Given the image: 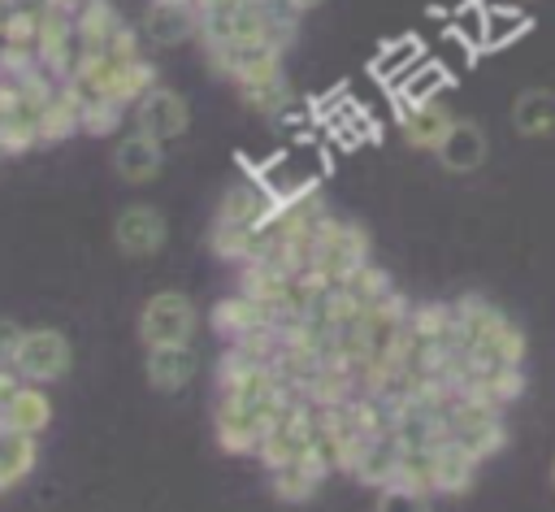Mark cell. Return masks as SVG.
I'll return each mask as SVG.
<instances>
[{
    "label": "cell",
    "instance_id": "cell-1",
    "mask_svg": "<svg viewBox=\"0 0 555 512\" xmlns=\"http://www.w3.org/2000/svg\"><path fill=\"white\" fill-rule=\"evenodd\" d=\"M447 438H455L460 447H468L481 464L494 460L503 447H507V421H503V408H494L490 399L473 395V391H460L455 386V399L447 408Z\"/></svg>",
    "mask_w": 555,
    "mask_h": 512
},
{
    "label": "cell",
    "instance_id": "cell-2",
    "mask_svg": "<svg viewBox=\"0 0 555 512\" xmlns=\"http://www.w3.org/2000/svg\"><path fill=\"white\" fill-rule=\"evenodd\" d=\"M369 230L351 217H338V213H325L317 221V234H312V269L325 273L330 282H343L351 278L360 265H369Z\"/></svg>",
    "mask_w": 555,
    "mask_h": 512
},
{
    "label": "cell",
    "instance_id": "cell-3",
    "mask_svg": "<svg viewBox=\"0 0 555 512\" xmlns=\"http://www.w3.org/2000/svg\"><path fill=\"white\" fill-rule=\"evenodd\" d=\"M195 325H199V308L191 304V295L165 286V291H156V295L143 299L139 321H134V334H139V343L147 351V347L191 343L195 338Z\"/></svg>",
    "mask_w": 555,
    "mask_h": 512
},
{
    "label": "cell",
    "instance_id": "cell-4",
    "mask_svg": "<svg viewBox=\"0 0 555 512\" xmlns=\"http://www.w3.org/2000/svg\"><path fill=\"white\" fill-rule=\"evenodd\" d=\"M26 382L35 386H48V382H61L69 369H74V343L65 330L56 325H26L13 360H9Z\"/></svg>",
    "mask_w": 555,
    "mask_h": 512
},
{
    "label": "cell",
    "instance_id": "cell-5",
    "mask_svg": "<svg viewBox=\"0 0 555 512\" xmlns=\"http://www.w3.org/2000/svg\"><path fill=\"white\" fill-rule=\"evenodd\" d=\"M312 434H317V408H308L304 399H291V404L278 412V421L264 430L256 456H260L264 469H282V464L299 460V456L312 447Z\"/></svg>",
    "mask_w": 555,
    "mask_h": 512
},
{
    "label": "cell",
    "instance_id": "cell-6",
    "mask_svg": "<svg viewBox=\"0 0 555 512\" xmlns=\"http://www.w3.org/2000/svg\"><path fill=\"white\" fill-rule=\"evenodd\" d=\"M269 425H273V421H269L260 408L243 404V399L217 395V404H212V438H217V447H221L225 456H256Z\"/></svg>",
    "mask_w": 555,
    "mask_h": 512
},
{
    "label": "cell",
    "instance_id": "cell-7",
    "mask_svg": "<svg viewBox=\"0 0 555 512\" xmlns=\"http://www.w3.org/2000/svg\"><path fill=\"white\" fill-rule=\"evenodd\" d=\"M113 243H117L121 256L147 260L169 243V221H165V213L156 204H126L113 217Z\"/></svg>",
    "mask_w": 555,
    "mask_h": 512
},
{
    "label": "cell",
    "instance_id": "cell-8",
    "mask_svg": "<svg viewBox=\"0 0 555 512\" xmlns=\"http://www.w3.org/2000/svg\"><path fill=\"white\" fill-rule=\"evenodd\" d=\"M204 56H208V65H212L221 78H230V82L238 87V82H247L251 74H260V69H269V65H282L286 48L273 43V39H230V43H204Z\"/></svg>",
    "mask_w": 555,
    "mask_h": 512
},
{
    "label": "cell",
    "instance_id": "cell-9",
    "mask_svg": "<svg viewBox=\"0 0 555 512\" xmlns=\"http://www.w3.org/2000/svg\"><path fill=\"white\" fill-rule=\"evenodd\" d=\"M134 130H147L152 139H178L191 130V104L178 87L156 82L139 104H134Z\"/></svg>",
    "mask_w": 555,
    "mask_h": 512
},
{
    "label": "cell",
    "instance_id": "cell-10",
    "mask_svg": "<svg viewBox=\"0 0 555 512\" xmlns=\"http://www.w3.org/2000/svg\"><path fill=\"white\" fill-rule=\"evenodd\" d=\"M208 325H212V334L225 338V343H247V338L273 330L278 317H273L269 308H260L256 299H247L243 291H234V295H221V299L208 308Z\"/></svg>",
    "mask_w": 555,
    "mask_h": 512
},
{
    "label": "cell",
    "instance_id": "cell-11",
    "mask_svg": "<svg viewBox=\"0 0 555 512\" xmlns=\"http://www.w3.org/2000/svg\"><path fill=\"white\" fill-rule=\"evenodd\" d=\"M160 169H165V143L152 139L147 130H126L113 143V174L126 187H147L160 178Z\"/></svg>",
    "mask_w": 555,
    "mask_h": 512
},
{
    "label": "cell",
    "instance_id": "cell-12",
    "mask_svg": "<svg viewBox=\"0 0 555 512\" xmlns=\"http://www.w3.org/2000/svg\"><path fill=\"white\" fill-rule=\"evenodd\" d=\"M434 156H438V165H442L447 174H477V169L486 165V156H490L486 126L473 121V117H455V121L447 126L442 143L434 148Z\"/></svg>",
    "mask_w": 555,
    "mask_h": 512
},
{
    "label": "cell",
    "instance_id": "cell-13",
    "mask_svg": "<svg viewBox=\"0 0 555 512\" xmlns=\"http://www.w3.org/2000/svg\"><path fill=\"white\" fill-rule=\"evenodd\" d=\"M139 35L156 48H178L186 39H199V9L182 4V0H152Z\"/></svg>",
    "mask_w": 555,
    "mask_h": 512
},
{
    "label": "cell",
    "instance_id": "cell-14",
    "mask_svg": "<svg viewBox=\"0 0 555 512\" xmlns=\"http://www.w3.org/2000/svg\"><path fill=\"white\" fill-rule=\"evenodd\" d=\"M334 469H330V460L317 451V443L299 456V460H291V464H282V469H269V490H273V499H282V503H308L317 490H321V482L330 477Z\"/></svg>",
    "mask_w": 555,
    "mask_h": 512
},
{
    "label": "cell",
    "instance_id": "cell-15",
    "mask_svg": "<svg viewBox=\"0 0 555 512\" xmlns=\"http://www.w3.org/2000/svg\"><path fill=\"white\" fill-rule=\"evenodd\" d=\"M195 369H199V356H195L191 343L147 347V351H143V377H147V386L160 391V395H178L182 386H191Z\"/></svg>",
    "mask_w": 555,
    "mask_h": 512
},
{
    "label": "cell",
    "instance_id": "cell-16",
    "mask_svg": "<svg viewBox=\"0 0 555 512\" xmlns=\"http://www.w3.org/2000/svg\"><path fill=\"white\" fill-rule=\"evenodd\" d=\"M395 121L408 148L416 152H434L447 135V126L455 121V113L442 100H425V104H395Z\"/></svg>",
    "mask_w": 555,
    "mask_h": 512
},
{
    "label": "cell",
    "instance_id": "cell-17",
    "mask_svg": "<svg viewBox=\"0 0 555 512\" xmlns=\"http://www.w3.org/2000/svg\"><path fill=\"white\" fill-rule=\"evenodd\" d=\"M278 204L269 200V191L256 182V178H238L234 187L221 191L217 200V217L221 221H234V226H251V230H264L273 221Z\"/></svg>",
    "mask_w": 555,
    "mask_h": 512
},
{
    "label": "cell",
    "instance_id": "cell-18",
    "mask_svg": "<svg viewBox=\"0 0 555 512\" xmlns=\"http://www.w3.org/2000/svg\"><path fill=\"white\" fill-rule=\"evenodd\" d=\"M234 91H238V100H243L251 113H260V117H269V121H278L291 104H299V100H295V87H291V78H286L282 65H269V69L251 74V78L238 82Z\"/></svg>",
    "mask_w": 555,
    "mask_h": 512
},
{
    "label": "cell",
    "instance_id": "cell-19",
    "mask_svg": "<svg viewBox=\"0 0 555 512\" xmlns=\"http://www.w3.org/2000/svg\"><path fill=\"white\" fill-rule=\"evenodd\" d=\"M477 469L481 460L460 447L455 438H442L434 447V495H468L477 486Z\"/></svg>",
    "mask_w": 555,
    "mask_h": 512
},
{
    "label": "cell",
    "instance_id": "cell-20",
    "mask_svg": "<svg viewBox=\"0 0 555 512\" xmlns=\"http://www.w3.org/2000/svg\"><path fill=\"white\" fill-rule=\"evenodd\" d=\"M460 391H473L481 399H490L494 408H507L525 395V364H473V373L464 382H455Z\"/></svg>",
    "mask_w": 555,
    "mask_h": 512
},
{
    "label": "cell",
    "instance_id": "cell-21",
    "mask_svg": "<svg viewBox=\"0 0 555 512\" xmlns=\"http://www.w3.org/2000/svg\"><path fill=\"white\" fill-rule=\"evenodd\" d=\"M291 278H295V273H282V269L260 265V260L238 265V291H243L247 299H256L260 308H269L273 317H282V312H286V299H291Z\"/></svg>",
    "mask_w": 555,
    "mask_h": 512
},
{
    "label": "cell",
    "instance_id": "cell-22",
    "mask_svg": "<svg viewBox=\"0 0 555 512\" xmlns=\"http://www.w3.org/2000/svg\"><path fill=\"white\" fill-rule=\"evenodd\" d=\"M512 126L525 139H551L555 135V87H525V91H516Z\"/></svg>",
    "mask_w": 555,
    "mask_h": 512
},
{
    "label": "cell",
    "instance_id": "cell-23",
    "mask_svg": "<svg viewBox=\"0 0 555 512\" xmlns=\"http://www.w3.org/2000/svg\"><path fill=\"white\" fill-rule=\"evenodd\" d=\"M408 334L425 347H460L455 343V308L451 299H421L408 312Z\"/></svg>",
    "mask_w": 555,
    "mask_h": 512
},
{
    "label": "cell",
    "instance_id": "cell-24",
    "mask_svg": "<svg viewBox=\"0 0 555 512\" xmlns=\"http://www.w3.org/2000/svg\"><path fill=\"white\" fill-rule=\"evenodd\" d=\"M399 443H395V434H382V438H369L364 447H360V456H356V464H351V477L360 482V486H390L395 482V473H399Z\"/></svg>",
    "mask_w": 555,
    "mask_h": 512
},
{
    "label": "cell",
    "instance_id": "cell-25",
    "mask_svg": "<svg viewBox=\"0 0 555 512\" xmlns=\"http://www.w3.org/2000/svg\"><path fill=\"white\" fill-rule=\"evenodd\" d=\"M39 464V438L0 425V490H13L17 482H26Z\"/></svg>",
    "mask_w": 555,
    "mask_h": 512
},
{
    "label": "cell",
    "instance_id": "cell-26",
    "mask_svg": "<svg viewBox=\"0 0 555 512\" xmlns=\"http://www.w3.org/2000/svg\"><path fill=\"white\" fill-rule=\"evenodd\" d=\"M0 425H9V430H22V434H35V438H39V434L52 425V395H48L43 386L26 382V386L17 391V399L4 408Z\"/></svg>",
    "mask_w": 555,
    "mask_h": 512
},
{
    "label": "cell",
    "instance_id": "cell-27",
    "mask_svg": "<svg viewBox=\"0 0 555 512\" xmlns=\"http://www.w3.org/2000/svg\"><path fill=\"white\" fill-rule=\"evenodd\" d=\"M74 130H82V108H78V100L61 87V91L39 108V148L65 143Z\"/></svg>",
    "mask_w": 555,
    "mask_h": 512
},
{
    "label": "cell",
    "instance_id": "cell-28",
    "mask_svg": "<svg viewBox=\"0 0 555 512\" xmlns=\"http://www.w3.org/2000/svg\"><path fill=\"white\" fill-rule=\"evenodd\" d=\"M208 252H212L221 265H247L251 252H256V230L212 217V226H208Z\"/></svg>",
    "mask_w": 555,
    "mask_h": 512
},
{
    "label": "cell",
    "instance_id": "cell-29",
    "mask_svg": "<svg viewBox=\"0 0 555 512\" xmlns=\"http://www.w3.org/2000/svg\"><path fill=\"white\" fill-rule=\"evenodd\" d=\"M447 82V65L442 61H421L412 65L399 82H395V104H425L438 100V87Z\"/></svg>",
    "mask_w": 555,
    "mask_h": 512
},
{
    "label": "cell",
    "instance_id": "cell-30",
    "mask_svg": "<svg viewBox=\"0 0 555 512\" xmlns=\"http://www.w3.org/2000/svg\"><path fill=\"white\" fill-rule=\"evenodd\" d=\"M529 30V13L512 0L503 4H486V30H481V48H499V43H512Z\"/></svg>",
    "mask_w": 555,
    "mask_h": 512
},
{
    "label": "cell",
    "instance_id": "cell-31",
    "mask_svg": "<svg viewBox=\"0 0 555 512\" xmlns=\"http://www.w3.org/2000/svg\"><path fill=\"white\" fill-rule=\"evenodd\" d=\"M74 26H78V35H82L87 48H100L121 26V13L113 9V0H82L74 9Z\"/></svg>",
    "mask_w": 555,
    "mask_h": 512
},
{
    "label": "cell",
    "instance_id": "cell-32",
    "mask_svg": "<svg viewBox=\"0 0 555 512\" xmlns=\"http://www.w3.org/2000/svg\"><path fill=\"white\" fill-rule=\"evenodd\" d=\"M156 82H160V78H156V65H152L147 56H134V61H126V65L117 69V78H113V100H117L121 108H134Z\"/></svg>",
    "mask_w": 555,
    "mask_h": 512
},
{
    "label": "cell",
    "instance_id": "cell-33",
    "mask_svg": "<svg viewBox=\"0 0 555 512\" xmlns=\"http://www.w3.org/2000/svg\"><path fill=\"white\" fill-rule=\"evenodd\" d=\"M421 61H425V52H421L416 39H395V43H386V48L373 56V74L395 87V82H399L412 65H421Z\"/></svg>",
    "mask_w": 555,
    "mask_h": 512
},
{
    "label": "cell",
    "instance_id": "cell-34",
    "mask_svg": "<svg viewBox=\"0 0 555 512\" xmlns=\"http://www.w3.org/2000/svg\"><path fill=\"white\" fill-rule=\"evenodd\" d=\"M343 286H347V295L360 304V312H364V308H373V304H382V299L395 291L390 273H386L382 265H373V260H369V265H360L351 278H343Z\"/></svg>",
    "mask_w": 555,
    "mask_h": 512
},
{
    "label": "cell",
    "instance_id": "cell-35",
    "mask_svg": "<svg viewBox=\"0 0 555 512\" xmlns=\"http://www.w3.org/2000/svg\"><path fill=\"white\" fill-rule=\"evenodd\" d=\"M373 512H434V495L390 482V486H382V490H377Z\"/></svg>",
    "mask_w": 555,
    "mask_h": 512
},
{
    "label": "cell",
    "instance_id": "cell-36",
    "mask_svg": "<svg viewBox=\"0 0 555 512\" xmlns=\"http://www.w3.org/2000/svg\"><path fill=\"white\" fill-rule=\"evenodd\" d=\"M395 482L434 495V451H399V473H395Z\"/></svg>",
    "mask_w": 555,
    "mask_h": 512
},
{
    "label": "cell",
    "instance_id": "cell-37",
    "mask_svg": "<svg viewBox=\"0 0 555 512\" xmlns=\"http://www.w3.org/2000/svg\"><path fill=\"white\" fill-rule=\"evenodd\" d=\"M117 126H121V104H117V100L82 104V130H87V135H113Z\"/></svg>",
    "mask_w": 555,
    "mask_h": 512
},
{
    "label": "cell",
    "instance_id": "cell-38",
    "mask_svg": "<svg viewBox=\"0 0 555 512\" xmlns=\"http://www.w3.org/2000/svg\"><path fill=\"white\" fill-rule=\"evenodd\" d=\"M22 334H26V325H22L17 317H4V312H0V364H9V360H13V351H17Z\"/></svg>",
    "mask_w": 555,
    "mask_h": 512
},
{
    "label": "cell",
    "instance_id": "cell-39",
    "mask_svg": "<svg viewBox=\"0 0 555 512\" xmlns=\"http://www.w3.org/2000/svg\"><path fill=\"white\" fill-rule=\"evenodd\" d=\"M22 386H26V377H22L13 364H0V417H4V408L17 399Z\"/></svg>",
    "mask_w": 555,
    "mask_h": 512
},
{
    "label": "cell",
    "instance_id": "cell-40",
    "mask_svg": "<svg viewBox=\"0 0 555 512\" xmlns=\"http://www.w3.org/2000/svg\"><path fill=\"white\" fill-rule=\"evenodd\" d=\"M286 4H291V9H295V13L304 17V13H312V9H321L325 0H286Z\"/></svg>",
    "mask_w": 555,
    "mask_h": 512
},
{
    "label": "cell",
    "instance_id": "cell-41",
    "mask_svg": "<svg viewBox=\"0 0 555 512\" xmlns=\"http://www.w3.org/2000/svg\"><path fill=\"white\" fill-rule=\"evenodd\" d=\"M43 4H56V9H69V13H74L82 0H43Z\"/></svg>",
    "mask_w": 555,
    "mask_h": 512
},
{
    "label": "cell",
    "instance_id": "cell-42",
    "mask_svg": "<svg viewBox=\"0 0 555 512\" xmlns=\"http://www.w3.org/2000/svg\"><path fill=\"white\" fill-rule=\"evenodd\" d=\"M551 486H555V456H551Z\"/></svg>",
    "mask_w": 555,
    "mask_h": 512
},
{
    "label": "cell",
    "instance_id": "cell-43",
    "mask_svg": "<svg viewBox=\"0 0 555 512\" xmlns=\"http://www.w3.org/2000/svg\"><path fill=\"white\" fill-rule=\"evenodd\" d=\"M182 4H195V0H182Z\"/></svg>",
    "mask_w": 555,
    "mask_h": 512
},
{
    "label": "cell",
    "instance_id": "cell-44",
    "mask_svg": "<svg viewBox=\"0 0 555 512\" xmlns=\"http://www.w3.org/2000/svg\"><path fill=\"white\" fill-rule=\"evenodd\" d=\"M9 4H17V0H9Z\"/></svg>",
    "mask_w": 555,
    "mask_h": 512
}]
</instances>
